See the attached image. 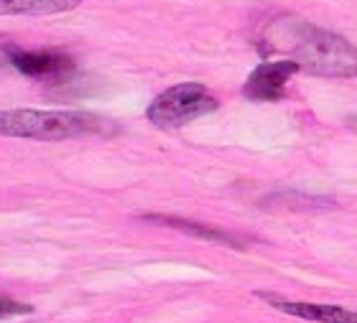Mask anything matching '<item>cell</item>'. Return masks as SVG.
<instances>
[{
  "label": "cell",
  "mask_w": 357,
  "mask_h": 323,
  "mask_svg": "<svg viewBox=\"0 0 357 323\" xmlns=\"http://www.w3.org/2000/svg\"><path fill=\"white\" fill-rule=\"evenodd\" d=\"M212 110H217V100L209 95L207 87L197 84V81H184V84L161 92L149 104L146 118L156 127L172 130V127H181L202 115H209Z\"/></svg>",
  "instance_id": "obj_3"
},
{
  "label": "cell",
  "mask_w": 357,
  "mask_h": 323,
  "mask_svg": "<svg viewBox=\"0 0 357 323\" xmlns=\"http://www.w3.org/2000/svg\"><path fill=\"white\" fill-rule=\"evenodd\" d=\"M275 310L296 316L301 321H314V323H357L355 310H347L342 306H329V303H296V301H283L278 295L261 293Z\"/></svg>",
  "instance_id": "obj_6"
},
{
  "label": "cell",
  "mask_w": 357,
  "mask_h": 323,
  "mask_svg": "<svg viewBox=\"0 0 357 323\" xmlns=\"http://www.w3.org/2000/svg\"><path fill=\"white\" fill-rule=\"evenodd\" d=\"M110 125L87 112L67 110H6L0 112V135L26 140H72L105 135Z\"/></svg>",
  "instance_id": "obj_2"
},
{
  "label": "cell",
  "mask_w": 357,
  "mask_h": 323,
  "mask_svg": "<svg viewBox=\"0 0 357 323\" xmlns=\"http://www.w3.org/2000/svg\"><path fill=\"white\" fill-rule=\"evenodd\" d=\"M263 52L289 54L298 69L317 77H357V46L340 33L319 29L309 21H273L263 33Z\"/></svg>",
  "instance_id": "obj_1"
},
{
  "label": "cell",
  "mask_w": 357,
  "mask_h": 323,
  "mask_svg": "<svg viewBox=\"0 0 357 323\" xmlns=\"http://www.w3.org/2000/svg\"><path fill=\"white\" fill-rule=\"evenodd\" d=\"M6 54L13 69L33 79H64L75 72V61L56 52H23L18 46H8Z\"/></svg>",
  "instance_id": "obj_5"
},
{
  "label": "cell",
  "mask_w": 357,
  "mask_h": 323,
  "mask_svg": "<svg viewBox=\"0 0 357 323\" xmlns=\"http://www.w3.org/2000/svg\"><path fill=\"white\" fill-rule=\"evenodd\" d=\"M31 306L26 303H18V301H10V298H3L0 295V318H13V316H26L31 313Z\"/></svg>",
  "instance_id": "obj_9"
},
{
  "label": "cell",
  "mask_w": 357,
  "mask_h": 323,
  "mask_svg": "<svg viewBox=\"0 0 357 323\" xmlns=\"http://www.w3.org/2000/svg\"><path fill=\"white\" fill-rule=\"evenodd\" d=\"M298 72V66L291 59H275V61H263L250 72L243 95L253 102H278L283 97V89L289 84V79Z\"/></svg>",
  "instance_id": "obj_4"
},
{
  "label": "cell",
  "mask_w": 357,
  "mask_h": 323,
  "mask_svg": "<svg viewBox=\"0 0 357 323\" xmlns=\"http://www.w3.org/2000/svg\"><path fill=\"white\" fill-rule=\"evenodd\" d=\"M146 221H158V224H166V227L181 229L186 235H194L199 239H207V242H217V244H227V247H240L238 239L227 232H220V229L204 227V224H197V221H186L178 219V216H161V214H151V216H143Z\"/></svg>",
  "instance_id": "obj_8"
},
{
  "label": "cell",
  "mask_w": 357,
  "mask_h": 323,
  "mask_svg": "<svg viewBox=\"0 0 357 323\" xmlns=\"http://www.w3.org/2000/svg\"><path fill=\"white\" fill-rule=\"evenodd\" d=\"M350 123H355V125H357V120H350Z\"/></svg>",
  "instance_id": "obj_10"
},
{
  "label": "cell",
  "mask_w": 357,
  "mask_h": 323,
  "mask_svg": "<svg viewBox=\"0 0 357 323\" xmlns=\"http://www.w3.org/2000/svg\"><path fill=\"white\" fill-rule=\"evenodd\" d=\"M82 0H0V15H54L67 13Z\"/></svg>",
  "instance_id": "obj_7"
}]
</instances>
